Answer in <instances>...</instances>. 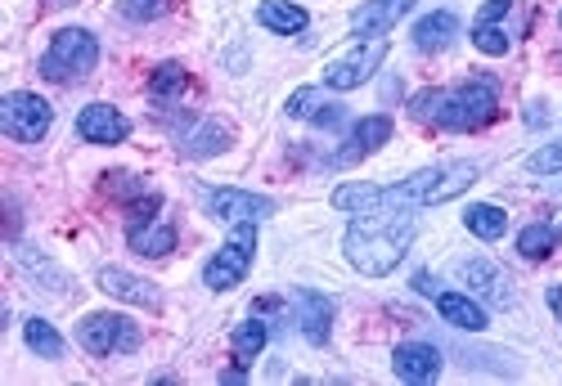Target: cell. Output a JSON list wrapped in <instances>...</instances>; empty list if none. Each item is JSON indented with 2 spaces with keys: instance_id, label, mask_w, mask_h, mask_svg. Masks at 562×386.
Instances as JSON below:
<instances>
[{
  "instance_id": "4fadbf2b",
  "label": "cell",
  "mask_w": 562,
  "mask_h": 386,
  "mask_svg": "<svg viewBox=\"0 0 562 386\" xmlns=\"http://www.w3.org/2000/svg\"><path fill=\"white\" fill-rule=\"evenodd\" d=\"M77 135L86 144H122L131 135V122L113 104H86L77 113Z\"/></svg>"
},
{
  "instance_id": "9c48e42d",
  "label": "cell",
  "mask_w": 562,
  "mask_h": 386,
  "mask_svg": "<svg viewBox=\"0 0 562 386\" xmlns=\"http://www.w3.org/2000/svg\"><path fill=\"white\" fill-rule=\"evenodd\" d=\"M203 203L225 225H257L274 216V198H261V193H248V189H207Z\"/></svg>"
},
{
  "instance_id": "f1b7e54d",
  "label": "cell",
  "mask_w": 562,
  "mask_h": 386,
  "mask_svg": "<svg viewBox=\"0 0 562 386\" xmlns=\"http://www.w3.org/2000/svg\"><path fill=\"white\" fill-rule=\"evenodd\" d=\"M104 193L109 198H122V203H131V198H145V193H154L139 175H131V171H109L104 175Z\"/></svg>"
},
{
  "instance_id": "2e32d148",
  "label": "cell",
  "mask_w": 562,
  "mask_h": 386,
  "mask_svg": "<svg viewBox=\"0 0 562 386\" xmlns=\"http://www.w3.org/2000/svg\"><path fill=\"white\" fill-rule=\"evenodd\" d=\"M392 373H396L401 382H432V377L441 373V351L428 347V342H405V347H396V355H392Z\"/></svg>"
},
{
  "instance_id": "1f68e13d",
  "label": "cell",
  "mask_w": 562,
  "mask_h": 386,
  "mask_svg": "<svg viewBox=\"0 0 562 386\" xmlns=\"http://www.w3.org/2000/svg\"><path fill=\"white\" fill-rule=\"evenodd\" d=\"M414 287H418V293H428V297H437V293H441L432 274H414Z\"/></svg>"
},
{
  "instance_id": "9a60e30c",
  "label": "cell",
  "mask_w": 562,
  "mask_h": 386,
  "mask_svg": "<svg viewBox=\"0 0 562 386\" xmlns=\"http://www.w3.org/2000/svg\"><path fill=\"white\" fill-rule=\"evenodd\" d=\"M289 117H302V122H319V126H342L347 122V109L338 100H329L324 90L315 86H302L289 94Z\"/></svg>"
},
{
  "instance_id": "f546056e",
  "label": "cell",
  "mask_w": 562,
  "mask_h": 386,
  "mask_svg": "<svg viewBox=\"0 0 562 386\" xmlns=\"http://www.w3.org/2000/svg\"><path fill=\"white\" fill-rule=\"evenodd\" d=\"M117 14L126 23H154V19L171 14V0H117Z\"/></svg>"
},
{
  "instance_id": "d6a6232c",
  "label": "cell",
  "mask_w": 562,
  "mask_h": 386,
  "mask_svg": "<svg viewBox=\"0 0 562 386\" xmlns=\"http://www.w3.org/2000/svg\"><path fill=\"white\" fill-rule=\"evenodd\" d=\"M558 23H562V14H558Z\"/></svg>"
},
{
  "instance_id": "7a4b0ae2",
  "label": "cell",
  "mask_w": 562,
  "mask_h": 386,
  "mask_svg": "<svg viewBox=\"0 0 562 386\" xmlns=\"http://www.w3.org/2000/svg\"><path fill=\"white\" fill-rule=\"evenodd\" d=\"M414 229L418 225H414L409 207H373V212H360L351 220V229L342 238V252L360 274L383 279L405 261V252L414 243Z\"/></svg>"
},
{
  "instance_id": "30bf717a",
  "label": "cell",
  "mask_w": 562,
  "mask_h": 386,
  "mask_svg": "<svg viewBox=\"0 0 562 386\" xmlns=\"http://www.w3.org/2000/svg\"><path fill=\"white\" fill-rule=\"evenodd\" d=\"M293 310H297V328L311 347H324L334 337V302L315 293V287H297V297H293Z\"/></svg>"
},
{
  "instance_id": "e0dca14e",
  "label": "cell",
  "mask_w": 562,
  "mask_h": 386,
  "mask_svg": "<svg viewBox=\"0 0 562 386\" xmlns=\"http://www.w3.org/2000/svg\"><path fill=\"white\" fill-rule=\"evenodd\" d=\"M513 10V0H486V5L477 10V19H473V45L482 55H508V32L499 27V19Z\"/></svg>"
},
{
  "instance_id": "277c9868",
  "label": "cell",
  "mask_w": 562,
  "mask_h": 386,
  "mask_svg": "<svg viewBox=\"0 0 562 386\" xmlns=\"http://www.w3.org/2000/svg\"><path fill=\"white\" fill-rule=\"evenodd\" d=\"M95 64H100V41H95V32L64 27V32H55L50 50L41 55V77L68 86V81H86L90 72H95Z\"/></svg>"
},
{
  "instance_id": "44dd1931",
  "label": "cell",
  "mask_w": 562,
  "mask_h": 386,
  "mask_svg": "<svg viewBox=\"0 0 562 386\" xmlns=\"http://www.w3.org/2000/svg\"><path fill=\"white\" fill-rule=\"evenodd\" d=\"M454 36H459V19H454L450 10H437V14H428V19L414 23V50L437 55V50H446Z\"/></svg>"
},
{
  "instance_id": "ac0fdd59",
  "label": "cell",
  "mask_w": 562,
  "mask_h": 386,
  "mask_svg": "<svg viewBox=\"0 0 562 386\" xmlns=\"http://www.w3.org/2000/svg\"><path fill=\"white\" fill-rule=\"evenodd\" d=\"M229 139H234V130H229L225 122L203 117L194 130H184V135H180V154H184V158H216V154L229 149Z\"/></svg>"
},
{
  "instance_id": "52a82bcc",
  "label": "cell",
  "mask_w": 562,
  "mask_h": 386,
  "mask_svg": "<svg viewBox=\"0 0 562 386\" xmlns=\"http://www.w3.org/2000/svg\"><path fill=\"white\" fill-rule=\"evenodd\" d=\"M252 257H257V225H239L229 234V243L203 265V283L212 293H229V287H239L248 279Z\"/></svg>"
},
{
  "instance_id": "4dcf8cb0",
  "label": "cell",
  "mask_w": 562,
  "mask_h": 386,
  "mask_svg": "<svg viewBox=\"0 0 562 386\" xmlns=\"http://www.w3.org/2000/svg\"><path fill=\"white\" fill-rule=\"evenodd\" d=\"M527 171H531V175H558V171H562V139H558V144H544V149H536V154L527 158Z\"/></svg>"
},
{
  "instance_id": "6da1fadb",
  "label": "cell",
  "mask_w": 562,
  "mask_h": 386,
  "mask_svg": "<svg viewBox=\"0 0 562 386\" xmlns=\"http://www.w3.org/2000/svg\"><path fill=\"white\" fill-rule=\"evenodd\" d=\"M482 167L477 162H437V167H424L414 171L409 180L401 184H342L334 189V207L338 212H373V207H437V203H450L459 193H468L477 184Z\"/></svg>"
},
{
  "instance_id": "8fae6325",
  "label": "cell",
  "mask_w": 562,
  "mask_h": 386,
  "mask_svg": "<svg viewBox=\"0 0 562 386\" xmlns=\"http://www.w3.org/2000/svg\"><path fill=\"white\" fill-rule=\"evenodd\" d=\"M100 293L117 297V302H131V306H145V310H162V293L149 283V279H139L131 270H117V265H104L100 270Z\"/></svg>"
},
{
  "instance_id": "d4e9b609",
  "label": "cell",
  "mask_w": 562,
  "mask_h": 386,
  "mask_svg": "<svg viewBox=\"0 0 562 386\" xmlns=\"http://www.w3.org/2000/svg\"><path fill=\"white\" fill-rule=\"evenodd\" d=\"M463 225H468V234H477V238H486V243H495V238H504V229H508V216L495 203H473L463 212Z\"/></svg>"
},
{
  "instance_id": "ba28073f",
  "label": "cell",
  "mask_w": 562,
  "mask_h": 386,
  "mask_svg": "<svg viewBox=\"0 0 562 386\" xmlns=\"http://www.w3.org/2000/svg\"><path fill=\"white\" fill-rule=\"evenodd\" d=\"M383 59H387V41L383 36L360 41L356 50H347L342 59H334L329 68H324V86H329V90H356V86H364L373 72L383 68Z\"/></svg>"
},
{
  "instance_id": "7c38bea8",
  "label": "cell",
  "mask_w": 562,
  "mask_h": 386,
  "mask_svg": "<svg viewBox=\"0 0 562 386\" xmlns=\"http://www.w3.org/2000/svg\"><path fill=\"white\" fill-rule=\"evenodd\" d=\"M387 139H392V117H383V113L360 117V122L351 126V135H347V149L334 154V167H351V162L369 158L373 149H383Z\"/></svg>"
},
{
  "instance_id": "3957f363",
  "label": "cell",
  "mask_w": 562,
  "mask_h": 386,
  "mask_svg": "<svg viewBox=\"0 0 562 386\" xmlns=\"http://www.w3.org/2000/svg\"><path fill=\"white\" fill-rule=\"evenodd\" d=\"M499 113V90L491 77H468L450 90H418L409 100V117L437 130H482Z\"/></svg>"
},
{
  "instance_id": "7402d4cb",
  "label": "cell",
  "mask_w": 562,
  "mask_h": 386,
  "mask_svg": "<svg viewBox=\"0 0 562 386\" xmlns=\"http://www.w3.org/2000/svg\"><path fill=\"white\" fill-rule=\"evenodd\" d=\"M437 310H441L446 323H454L463 332H482L486 328V310L473 297H463V293H437Z\"/></svg>"
},
{
  "instance_id": "5bb4252c",
  "label": "cell",
  "mask_w": 562,
  "mask_h": 386,
  "mask_svg": "<svg viewBox=\"0 0 562 386\" xmlns=\"http://www.w3.org/2000/svg\"><path fill=\"white\" fill-rule=\"evenodd\" d=\"M409 5H414V0H364V5L351 14V32H356L360 41L383 36V32H392V27L409 14Z\"/></svg>"
},
{
  "instance_id": "83f0119b",
  "label": "cell",
  "mask_w": 562,
  "mask_h": 386,
  "mask_svg": "<svg viewBox=\"0 0 562 386\" xmlns=\"http://www.w3.org/2000/svg\"><path fill=\"white\" fill-rule=\"evenodd\" d=\"M190 86V72H184L180 64H162V68H154V81H149V90H154V100L158 104H167V100H176V94Z\"/></svg>"
},
{
  "instance_id": "4316f807",
  "label": "cell",
  "mask_w": 562,
  "mask_h": 386,
  "mask_svg": "<svg viewBox=\"0 0 562 386\" xmlns=\"http://www.w3.org/2000/svg\"><path fill=\"white\" fill-rule=\"evenodd\" d=\"M558 238H562L558 225H527V229L518 234V252H522L527 261H544V257H553Z\"/></svg>"
},
{
  "instance_id": "8992f818",
  "label": "cell",
  "mask_w": 562,
  "mask_h": 386,
  "mask_svg": "<svg viewBox=\"0 0 562 386\" xmlns=\"http://www.w3.org/2000/svg\"><path fill=\"white\" fill-rule=\"evenodd\" d=\"M55 126V109L32 90H10L0 100V130L19 144H41Z\"/></svg>"
},
{
  "instance_id": "d6986e66",
  "label": "cell",
  "mask_w": 562,
  "mask_h": 386,
  "mask_svg": "<svg viewBox=\"0 0 562 386\" xmlns=\"http://www.w3.org/2000/svg\"><path fill=\"white\" fill-rule=\"evenodd\" d=\"M126 243H131V252H139V257H167V252H176V225L171 220H145V225H131L126 229Z\"/></svg>"
},
{
  "instance_id": "484cf974",
  "label": "cell",
  "mask_w": 562,
  "mask_h": 386,
  "mask_svg": "<svg viewBox=\"0 0 562 386\" xmlns=\"http://www.w3.org/2000/svg\"><path fill=\"white\" fill-rule=\"evenodd\" d=\"M23 337H27V347H32L41 360H64V337L55 332V323H50V319L32 315V319L23 323Z\"/></svg>"
},
{
  "instance_id": "cb8c5ba5",
  "label": "cell",
  "mask_w": 562,
  "mask_h": 386,
  "mask_svg": "<svg viewBox=\"0 0 562 386\" xmlns=\"http://www.w3.org/2000/svg\"><path fill=\"white\" fill-rule=\"evenodd\" d=\"M266 342H270V328L261 319H244L239 328H234V337H229V351H234V360H239V368H248L261 355Z\"/></svg>"
},
{
  "instance_id": "ffe728a7",
  "label": "cell",
  "mask_w": 562,
  "mask_h": 386,
  "mask_svg": "<svg viewBox=\"0 0 562 386\" xmlns=\"http://www.w3.org/2000/svg\"><path fill=\"white\" fill-rule=\"evenodd\" d=\"M459 279H463L468 287H477L482 297H491L495 306H508V302H513V293H508V274L495 270L491 261H463V265H459Z\"/></svg>"
},
{
  "instance_id": "603a6c76",
  "label": "cell",
  "mask_w": 562,
  "mask_h": 386,
  "mask_svg": "<svg viewBox=\"0 0 562 386\" xmlns=\"http://www.w3.org/2000/svg\"><path fill=\"white\" fill-rule=\"evenodd\" d=\"M257 23L279 32V36H297V32H306L311 19H306L302 5H289V0H266V5L257 10Z\"/></svg>"
},
{
  "instance_id": "5b68a950",
  "label": "cell",
  "mask_w": 562,
  "mask_h": 386,
  "mask_svg": "<svg viewBox=\"0 0 562 386\" xmlns=\"http://www.w3.org/2000/svg\"><path fill=\"white\" fill-rule=\"evenodd\" d=\"M77 342L86 355H131L139 351V323L117 310H95L77 323Z\"/></svg>"
}]
</instances>
